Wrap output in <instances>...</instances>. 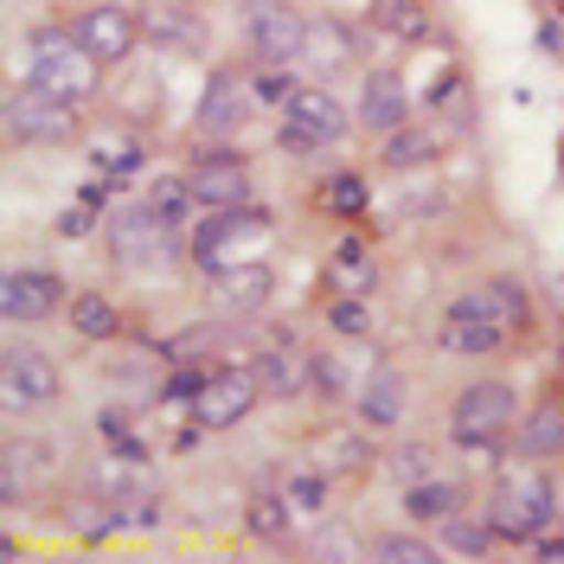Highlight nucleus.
Wrapping results in <instances>:
<instances>
[{
	"label": "nucleus",
	"instance_id": "obj_33",
	"mask_svg": "<svg viewBox=\"0 0 564 564\" xmlns=\"http://www.w3.org/2000/svg\"><path fill=\"white\" fill-rule=\"evenodd\" d=\"M289 84H295V77H289V70H282V65H270V70H263V77H257V97H263V104H289V97H295Z\"/></svg>",
	"mask_w": 564,
	"mask_h": 564
},
{
	"label": "nucleus",
	"instance_id": "obj_11",
	"mask_svg": "<svg viewBox=\"0 0 564 564\" xmlns=\"http://www.w3.org/2000/svg\"><path fill=\"white\" fill-rule=\"evenodd\" d=\"M0 386H7V404H52L58 398V366L39 347H7Z\"/></svg>",
	"mask_w": 564,
	"mask_h": 564
},
{
	"label": "nucleus",
	"instance_id": "obj_21",
	"mask_svg": "<svg viewBox=\"0 0 564 564\" xmlns=\"http://www.w3.org/2000/svg\"><path fill=\"white\" fill-rule=\"evenodd\" d=\"M193 199H199V193H193V180H154V186L141 193V206L154 212V218H161L167 231H174V225H186V212H193Z\"/></svg>",
	"mask_w": 564,
	"mask_h": 564
},
{
	"label": "nucleus",
	"instance_id": "obj_32",
	"mask_svg": "<svg viewBox=\"0 0 564 564\" xmlns=\"http://www.w3.org/2000/svg\"><path fill=\"white\" fill-rule=\"evenodd\" d=\"M97 161H104L109 174H129V167L141 161V148L135 141H97Z\"/></svg>",
	"mask_w": 564,
	"mask_h": 564
},
{
	"label": "nucleus",
	"instance_id": "obj_17",
	"mask_svg": "<svg viewBox=\"0 0 564 564\" xmlns=\"http://www.w3.org/2000/svg\"><path fill=\"white\" fill-rule=\"evenodd\" d=\"M404 513L417 520H456L462 513V481H443V475H423L404 488Z\"/></svg>",
	"mask_w": 564,
	"mask_h": 564
},
{
	"label": "nucleus",
	"instance_id": "obj_19",
	"mask_svg": "<svg viewBox=\"0 0 564 564\" xmlns=\"http://www.w3.org/2000/svg\"><path fill=\"white\" fill-rule=\"evenodd\" d=\"M218 308H263L270 302V270H250V263H231L218 270Z\"/></svg>",
	"mask_w": 564,
	"mask_h": 564
},
{
	"label": "nucleus",
	"instance_id": "obj_24",
	"mask_svg": "<svg viewBox=\"0 0 564 564\" xmlns=\"http://www.w3.org/2000/svg\"><path fill=\"white\" fill-rule=\"evenodd\" d=\"M327 282H334V289H347V295H359V289H366V282H372V263H366V245H340L334 250V263H327Z\"/></svg>",
	"mask_w": 564,
	"mask_h": 564
},
{
	"label": "nucleus",
	"instance_id": "obj_25",
	"mask_svg": "<svg viewBox=\"0 0 564 564\" xmlns=\"http://www.w3.org/2000/svg\"><path fill=\"white\" fill-rule=\"evenodd\" d=\"M70 327H77L84 340H109V334H116V308H109L104 295H77V302H70Z\"/></svg>",
	"mask_w": 564,
	"mask_h": 564
},
{
	"label": "nucleus",
	"instance_id": "obj_3",
	"mask_svg": "<svg viewBox=\"0 0 564 564\" xmlns=\"http://www.w3.org/2000/svg\"><path fill=\"white\" fill-rule=\"evenodd\" d=\"M552 507H558V488H552L545 475H513V481L494 488L488 527L500 532V539H532V532H545Z\"/></svg>",
	"mask_w": 564,
	"mask_h": 564
},
{
	"label": "nucleus",
	"instance_id": "obj_31",
	"mask_svg": "<svg viewBox=\"0 0 564 564\" xmlns=\"http://www.w3.org/2000/svg\"><path fill=\"white\" fill-rule=\"evenodd\" d=\"M488 539H494V527H475V520H449V552L456 558H488Z\"/></svg>",
	"mask_w": 564,
	"mask_h": 564
},
{
	"label": "nucleus",
	"instance_id": "obj_7",
	"mask_svg": "<svg viewBox=\"0 0 564 564\" xmlns=\"http://www.w3.org/2000/svg\"><path fill=\"white\" fill-rule=\"evenodd\" d=\"M7 135L13 141H65V135H77V104L26 84V90L7 97Z\"/></svg>",
	"mask_w": 564,
	"mask_h": 564
},
{
	"label": "nucleus",
	"instance_id": "obj_29",
	"mask_svg": "<svg viewBox=\"0 0 564 564\" xmlns=\"http://www.w3.org/2000/svg\"><path fill=\"white\" fill-rule=\"evenodd\" d=\"M366 199H372V193H366V180L359 174H334L327 180V193H321V206L340 212V218H347V212H366Z\"/></svg>",
	"mask_w": 564,
	"mask_h": 564
},
{
	"label": "nucleus",
	"instance_id": "obj_23",
	"mask_svg": "<svg viewBox=\"0 0 564 564\" xmlns=\"http://www.w3.org/2000/svg\"><path fill=\"white\" fill-rule=\"evenodd\" d=\"M245 520H250V532H257L263 545H282V539H289V520H295V507H289L282 494H250Z\"/></svg>",
	"mask_w": 564,
	"mask_h": 564
},
{
	"label": "nucleus",
	"instance_id": "obj_20",
	"mask_svg": "<svg viewBox=\"0 0 564 564\" xmlns=\"http://www.w3.org/2000/svg\"><path fill=\"white\" fill-rule=\"evenodd\" d=\"M366 122H372V129H404V84H398V77H391V70H379V77H372V84H366Z\"/></svg>",
	"mask_w": 564,
	"mask_h": 564
},
{
	"label": "nucleus",
	"instance_id": "obj_10",
	"mask_svg": "<svg viewBox=\"0 0 564 564\" xmlns=\"http://www.w3.org/2000/svg\"><path fill=\"white\" fill-rule=\"evenodd\" d=\"M257 379L276 398H302V391H321V359H308L289 334H276L270 347L257 352Z\"/></svg>",
	"mask_w": 564,
	"mask_h": 564
},
{
	"label": "nucleus",
	"instance_id": "obj_2",
	"mask_svg": "<svg viewBox=\"0 0 564 564\" xmlns=\"http://www.w3.org/2000/svg\"><path fill=\"white\" fill-rule=\"evenodd\" d=\"M513 417H520L513 386L481 379V386H468L456 398V411H449V436H456V449H494V436H507V423Z\"/></svg>",
	"mask_w": 564,
	"mask_h": 564
},
{
	"label": "nucleus",
	"instance_id": "obj_14",
	"mask_svg": "<svg viewBox=\"0 0 564 564\" xmlns=\"http://www.w3.org/2000/svg\"><path fill=\"white\" fill-rule=\"evenodd\" d=\"M116 257H122L129 270H141V263H161V257H167V225H161L148 206L122 212V218H116Z\"/></svg>",
	"mask_w": 564,
	"mask_h": 564
},
{
	"label": "nucleus",
	"instance_id": "obj_35",
	"mask_svg": "<svg viewBox=\"0 0 564 564\" xmlns=\"http://www.w3.org/2000/svg\"><path fill=\"white\" fill-rule=\"evenodd\" d=\"M423 475H436V462L423 456V449H398V481L411 488V481H423Z\"/></svg>",
	"mask_w": 564,
	"mask_h": 564
},
{
	"label": "nucleus",
	"instance_id": "obj_34",
	"mask_svg": "<svg viewBox=\"0 0 564 564\" xmlns=\"http://www.w3.org/2000/svg\"><path fill=\"white\" fill-rule=\"evenodd\" d=\"M386 20H391L404 39H423V13L411 7V0H386Z\"/></svg>",
	"mask_w": 564,
	"mask_h": 564
},
{
	"label": "nucleus",
	"instance_id": "obj_6",
	"mask_svg": "<svg viewBox=\"0 0 564 564\" xmlns=\"http://www.w3.org/2000/svg\"><path fill=\"white\" fill-rule=\"evenodd\" d=\"M257 245H263V212L225 206V212H212L206 225H199V238H193V257H199L206 270H231V263H245Z\"/></svg>",
	"mask_w": 564,
	"mask_h": 564
},
{
	"label": "nucleus",
	"instance_id": "obj_38",
	"mask_svg": "<svg viewBox=\"0 0 564 564\" xmlns=\"http://www.w3.org/2000/svg\"><path fill=\"white\" fill-rule=\"evenodd\" d=\"M84 206H90V212L109 206V186H104V180H90V186H84Z\"/></svg>",
	"mask_w": 564,
	"mask_h": 564
},
{
	"label": "nucleus",
	"instance_id": "obj_28",
	"mask_svg": "<svg viewBox=\"0 0 564 564\" xmlns=\"http://www.w3.org/2000/svg\"><path fill=\"white\" fill-rule=\"evenodd\" d=\"M327 327H334L340 340H359V334H372V308H366L359 295H340V302L327 308Z\"/></svg>",
	"mask_w": 564,
	"mask_h": 564
},
{
	"label": "nucleus",
	"instance_id": "obj_26",
	"mask_svg": "<svg viewBox=\"0 0 564 564\" xmlns=\"http://www.w3.org/2000/svg\"><path fill=\"white\" fill-rule=\"evenodd\" d=\"M372 558L379 564H436L443 552L423 545V539H404V532H386V539H372Z\"/></svg>",
	"mask_w": 564,
	"mask_h": 564
},
{
	"label": "nucleus",
	"instance_id": "obj_5",
	"mask_svg": "<svg viewBox=\"0 0 564 564\" xmlns=\"http://www.w3.org/2000/svg\"><path fill=\"white\" fill-rule=\"evenodd\" d=\"M263 398V379L257 366H231V372H212L199 398H193V430H231V423L250 417V404Z\"/></svg>",
	"mask_w": 564,
	"mask_h": 564
},
{
	"label": "nucleus",
	"instance_id": "obj_22",
	"mask_svg": "<svg viewBox=\"0 0 564 564\" xmlns=\"http://www.w3.org/2000/svg\"><path fill=\"white\" fill-rule=\"evenodd\" d=\"M520 449H527V456H558L564 449V411L558 404H539V411L520 423Z\"/></svg>",
	"mask_w": 564,
	"mask_h": 564
},
{
	"label": "nucleus",
	"instance_id": "obj_18",
	"mask_svg": "<svg viewBox=\"0 0 564 564\" xmlns=\"http://www.w3.org/2000/svg\"><path fill=\"white\" fill-rule=\"evenodd\" d=\"M404 372H391V366H379L366 386H359V411H366V423H398L404 417Z\"/></svg>",
	"mask_w": 564,
	"mask_h": 564
},
{
	"label": "nucleus",
	"instance_id": "obj_36",
	"mask_svg": "<svg viewBox=\"0 0 564 564\" xmlns=\"http://www.w3.org/2000/svg\"><path fill=\"white\" fill-rule=\"evenodd\" d=\"M532 558H539V564L558 558L564 564V539H552V532H532Z\"/></svg>",
	"mask_w": 564,
	"mask_h": 564
},
{
	"label": "nucleus",
	"instance_id": "obj_12",
	"mask_svg": "<svg viewBox=\"0 0 564 564\" xmlns=\"http://www.w3.org/2000/svg\"><path fill=\"white\" fill-rule=\"evenodd\" d=\"M58 302H65V282L52 270H13L7 289H0V315L7 321H45Z\"/></svg>",
	"mask_w": 564,
	"mask_h": 564
},
{
	"label": "nucleus",
	"instance_id": "obj_13",
	"mask_svg": "<svg viewBox=\"0 0 564 564\" xmlns=\"http://www.w3.org/2000/svg\"><path fill=\"white\" fill-rule=\"evenodd\" d=\"M193 193H199V206L225 212V206H245L250 199V167L238 154H199V167H193Z\"/></svg>",
	"mask_w": 564,
	"mask_h": 564
},
{
	"label": "nucleus",
	"instance_id": "obj_4",
	"mask_svg": "<svg viewBox=\"0 0 564 564\" xmlns=\"http://www.w3.org/2000/svg\"><path fill=\"white\" fill-rule=\"evenodd\" d=\"M97 65H104V58H90L77 39H39L26 84L52 90V97H70V104H84V97L97 90Z\"/></svg>",
	"mask_w": 564,
	"mask_h": 564
},
{
	"label": "nucleus",
	"instance_id": "obj_1",
	"mask_svg": "<svg viewBox=\"0 0 564 564\" xmlns=\"http://www.w3.org/2000/svg\"><path fill=\"white\" fill-rule=\"evenodd\" d=\"M520 321H527L520 282H481V289H468L456 308L443 315V347L449 352H500Z\"/></svg>",
	"mask_w": 564,
	"mask_h": 564
},
{
	"label": "nucleus",
	"instance_id": "obj_30",
	"mask_svg": "<svg viewBox=\"0 0 564 564\" xmlns=\"http://www.w3.org/2000/svg\"><path fill=\"white\" fill-rule=\"evenodd\" d=\"M282 500H289L295 513H321V507H327V481H321L315 468H308V475H289V481H282Z\"/></svg>",
	"mask_w": 564,
	"mask_h": 564
},
{
	"label": "nucleus",
	"instance_id": "obj_9",
	"mask_svg": "<svg viewBox=\"0 0 564 564\" xmlns=\"http://www.w3.org/2000/svg\"><path fill=\"white\" fill-rule=\"evenodd\" d=\"M340 135H347V109L334 104L327 90H302V97H289V116H282V148L308 154V148H334Z\"/></svg>",
	"mask_w": 564,
	"mask_h": 564
},
{
	"label": "nucleus",
	"instance_id": "obj_8",
	"mask_svg": "<svg viewBox=\"0 0 564 564\" xmlns=\"http://www.w3.org/2000/svg\"><path fill=\"white\" fill-rule=\"evenodd\" d=\"M245 39L263 65H289V58H302V45H308V20H302L295 7H276V0H250Z\"/></svg>",
	"mask_w": 564,
	"mask_h": 564
},
{
	"label": "nucleus",
	"instance_id": "obj_16",
	"mask_svg": "<svg viewBox=\"0 0 564 564\" xmlns=\"http://www.w3.org/2000/svg\"><path fill=\"white\" fill-rule=\"evenodd\" d=\"M245 116H250L245 84H238V77H218L206 90V104H199V129H206V135H225V129H238Z\"/></svg>",
	"mask_w": 564,
	"mask_h": 564
},
{
	"label": "nucleus",
	"instance_id": "obj_37",
	"mask_svg": "<svg viewBox=\"0 0 564 564\" xmlns=\"http://www.w3.org/2000/svg\"><path fill=\"white\" fill-rule=\"evenodd\" d=\"M545 52H564V20H545V39H539Z\"/></svg>",
	"mask_w": 564,
	"mask_h": 564
},
{
	"label": "nucleus",
	"instance_id": "obj_15",
	"mask_svg": "<svg viewBox=\"0 0 564 564\" xmlns=\"http://www.w3.org/2000/svg\"><path fill=\"white\" fill-rule=\"evenodd\" d=\"M70 39H77L90 58H104L109 65V58H122V52L135 45V26H129V13H116V7H90V13L70 26Z\"/></svg>",
	"mask_w": 564,
	"mask_h": 564
},
{
	"label": "nucleus",
	"instance_id": "obj_27",
	"mask_svg": "<svg viewBox=\"0 0 564 564\" xmlns=\"http://www.w3.org/2000/svg\"><path fill=\"white\" fill-rule=\"evenodd\" d=\"M436 154V141L423 135V129H391V141H386V167H423Z\"/></svg>",
	"mask_w": 564,
	"mask_h": 564
}]
</instances>
